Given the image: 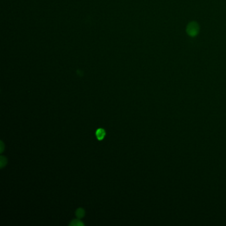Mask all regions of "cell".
<instances>
[{"mask_svg":"<svg viewBox=\"0 0 226 226\" xmlns=\"http://www.w3.org/2000/svg\"><path fill=\"white\" fill-rule=\"evenodd\" d=\"M199 25L195 21L190 23L186 28L187 34L190 36H195L199 33Z\"/></svg>","mask_w":226,"mask_h":226,"instance_id":"cell-1","label":"cell"},{"mask_svg":"<svg viewBox=\"0 0 226 226\" xmlns=\"http://www.w3.org/2000/svg\"><path fill=\"white\" fill-rule=\"evenodd\" d=\"M96 137L98 140H102L104 138L106 135V131L104 129L102 128H99L98 130L96 131Z\"/></svg>","mask_w":226,"mask_h":226,"instance_id":"cell-2","label":"cell"},{"mask_svg":"<svg viewBox=\"0 0 226 226\" xmlns=\"http://www.w3.org/2000/svg\"><path fill=\"white\" fill-rule=\"evenodd\" d=\"M76 217L79 219L84 218V216L85 215V211L84 209L81 208L78 209L76 211Z\"/></svg>","mask_w":226,"mask_h":226,"instance_id":"cell-3","label":"cell"},{"mask_svg":"<svg viewBox=\"0 0 226 226\" xmlns=\"http://www.w3.org/2000/svg\"><path fill=\"white\" fill-rule=\"evenodd\" d=\"M70 225L71 226H83L84 223L79 220H72L71 223H70Z\"/></svg>","mask_w":226,"mask_h":226,"instance_id":"cell-4","label":"cell"},{"mask_svg":"<svg viewBox=\"0 0 226 226\" xmlns=\"http://www.w3.org/2000/svg\"><path fill=\"white\" fill-rule=\"evenodd\" d=\"M0 164H1V168L2 169L4 166H6V164H7V159L5 157L3 156H1V158H0Z\"/></svg>","mask_w":226,"mask_h":226,"instance_id":"cell-5","label":"cell"},{"mask_svg":"<svg viewBox=\"0 0 226 226\" xmlns=\"http://www.w3.org/2000/svg\"><path fill=\"white\" fill-rule=\"evenodd\" d=\"M3 150H4V145H3V142L1 141V150H0V151H1V152H0V153H3Z\"/></svg>","mask_w":226,"mask_h":226,"instance_id":"cell-6","label":"cell"}]
</instances>
